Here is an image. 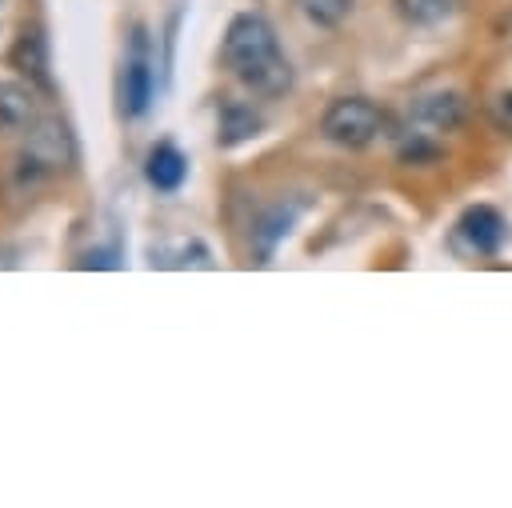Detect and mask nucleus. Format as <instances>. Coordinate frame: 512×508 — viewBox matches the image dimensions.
Masks as SVG:
<instances>
[{
    "mask_svg": "<svg viewBox=\"0 0 512 508\" xmlns=\"http://www.w3.org/2000/svg\"><path fill=\"white\" fill-rule=\"evenodd\" d=\"M76 160V140L60 116H40L20 148V172L28 176H52Z\"/></svg>",
    "mask_w": 512,
    "mask_h": 508,
    "instance_id": "7ed1b4c3",
    "label": "nucleus"
},
{
    "mask_svg": "<svg viewBox=\"0 0 512 508\" xmlns=\"http://www.w3.org/2000/svg\"><path fill=\"white\" fill-rule=\"evenodd\" d=\"M468 108H464V96L460 92H424L408 104V128L404 132H416V136H448L464 124Z\"/></svg>",
    "mask_w": 512,
    "mask_h": 508,
    "instance_id": "20e7f679",
    "label": "nucleus"
},
{
    "mask_svg": "<svg viewBox=\"0 0 512 508\" xmlns=\"http://www.w3.org/2000/svg\"><path fill=\"white\" fill-rule=\"evenodd\" d=\"M32 120V84H0V128H24Z\"/></svg>",
    "mask_w": 512,
    "mask_h": 508,
    "instance_id": "9b49d317",
    "label": "nucleus"
},
{
    "mask_svg": "<svg viewBox=\"0 0 512 508\" xmlns=\"http://www.w3.org/2000/svg\"><path fill=\"white\" fill-rule=\"evenodd\" d=\"M296 8H300V16H304L308 24H316V28H336V24L348 20L352 0H296Z\"/></svg>",
    "mask_w": 512,
    "mask_h": 508,
    "instance_id": "f8f14e48",
    "label": "nucleus"
},
{
    "mask_svg": "<svg viewBox=\"0 0 512 508\" xmlns=\"http://www.w3.org/2000/svg\"><path fill=\"white\" fill-rule=\"evenodd\" d=\"M292 220H296V208H284V204H280V208H272V212L252 228L256 248H260V256H264V260H268V256H272V248L292 232Z\"/></svg>",
    "mask_w": 512,
    "mask_h": 508,
    "instance_id": "9d476101",
    "label": "nucleus"
},
{
    "mask_svg": "<svg viewBox=\"0 0 512 508\" xmlns=\"http://www.w3.org/2000/svg\"><path fill=\"white\" fill-rule=\"evenodd\" d=\"M488 120H492L496 132L512 136V88H504V92H496V96L488 100Z\"/></svg>",
    "mask_w": 512,
    "mask_h": 508,
    "instance_id": "4468645a",
    "label": "nucleus"
},
{
    "mask_svg": "<svg viewBox=\"0 0 512 508\" xmlns=\"http://www.w3.org/2000/svg\"><path fill=\"white\" fill-rule=\"evenodd\" d=\"M504 236H508V224H504V216H500L496 208H488V204H476V208H468V212L456 220V240L468 244V252H476V256H492V252L504 244Z\"/></svg>",
    "mask_w": 512,
    "mask_h": 508,
    "instance_id": "0eeeda50",
    "label": "nucleus"
},
{
    "mask_svg": "<svg viewBox=\"0 0 512 508\" xmlns=\"http://www.w3.org/2000/svg\"><path fill=\"white\" fill-rule=\"evenodd\" d=\"M224 64L260 100H276L292 88V64H288L280 36L264 12H236L228 20Z\"/></svg>",
    "mask_w": 512,
    "mask_h": 508,
    "instance_id": "f257e3e1",
    "label": "nucleus"
},
{
    "mask_svg": "<svg viewBox=\"0 0 512 508\" xmlns=\"http://www.w3.org/2000/svg\"><path fill=\"white\" fill-rule=\"evenodd\" d=\"M12 68L40 92H52V76H48V40H44V28L40 24H24L12 52H8Z\"/></svg>",
    "mask_w": 512,
    "mask_h": 508,
    "instance_id": "423d86ee",
    "label": "nucleus"
},
{
    "mask_svg": "<svg viewBox=\"0 0 512 508\" xmlns=\"http://www.w3.org/2000/svg\"><path fill=\"white\" fill-rule=\"evenodd\" d=\"M452 4H456V0H396V12H400L408 24L428 28V24L448 20V16H452Z\"/></svg>",
    "mask_w": 512,
    "mask_h": 508,
    "instance_id": "ddd939ff",
    "label": "nucleus"
},
{
    "mask_svg": "<svg viewBox=\"0 0 512 508\" xmlns=\"http://www.w3.org/2000/svg\"><path fill=\"white\" fill-rule=\"evenodd\" d=\"M260 132V116L252 112V104H224L220 108V132H216V140L224 144V148H232V144H240V140H252Z\"/></svg>",
    "mask_w": 512,
    "mask_h": 508,
    "instance_id": "1a4fd4ad",
    "label": "nucleus"
},
{
    "mask_svg": "<svg viewBox=\"0 0 512 508\" xmlns=\"http://www.w3.org/2000/svg\"><path fill=\"white\" fill-rule=\"evenodd\" d=\"M0 4H4V0H0Z\"/></svg>",
    "mask_w": 512,
    "mask_h": 508,
    "instance_id": "dca6fc26",
    "label": "nucleus"
},
{
    "mask_svg": "<svg viewBox=\"0 0 512 508\" xmlns=\"http://www.w3.org/2000/svg\"><path fill=\"white\" fill-rule=\"evenodd\" d=\"M144 180L156 188V192H180V184L188 180V156L176 148V144H156L144 160Z\"/></svg>",
    "mask_w": 512,
    "mask_h": 508,
    "instance_id": "6e6552de",
    "label": "nucleus"
},
{
    "mask_svg": "<svg viewBox=\"0 0 512 508\" xmlns=\"http://www.w3.org/2000/svg\"><path fill=\"white\" fill-rule=\"evenodd\" d=\"M148 104H152V60H148V40L136 28L124 68H120V112L136 120L148 112Z\"/></svg>",
    "mask_w": 512,
    "mask_h": 508,
    "instance_id": "39448f33",
    "label": "nucleus"
},
{
    "mask_svg": "<svg viewBox=\"0 0 512 508\" xmlns=\"http://www.w3.org/2000/svg\"><path fill=\"white\" fill-rule=\"evenodd\" d=\"M384 132V112L368 96H340L320 116V136L336 148H368Z\"/></svg>",
    "mask_w": 512,
    "mask_h": 508,
    "instance_id": "f03ea898",
    "label": "nucleus"
},
{
    "mask_svg": "<svg viewBox=\"0 0 512 508\" xmlns=\"http://www.w3.org/2000/svg\"><path fill=\"white\" fill-rule=\"evenodd\" d=\"M80 268H120V252L116 248H92V252H84Z\"/></svg>",
    "mask_w": 512,
    "mask_h": 508,
    "instance_id": "2eb2a0df",
    "label": "nucleus"
}]
</instances>
